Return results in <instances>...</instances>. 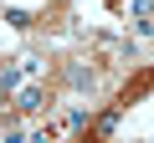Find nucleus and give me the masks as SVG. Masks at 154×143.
<instances>
[{
  "mask_svg": "<svg viewBox=\"0 0 154 143\" xmlns=\"http://www.w3.org/2000/svg\"><path fill=\"white\" fill-rule=\"evenodd\" d=\"M77 123H82V112H67L62 123H46L41 133H31V143H57V138H67V133H72Z\"/></svg>",
  "mask_w": 154,
  "mask_h": 143,
  "instance_id": "1",
  "label": "nucleus"
},
{
  "mask_svg": "<svg viewBox=\"0 0 154 143\" xmlns=\"http://www.w3.org/2000/svg\"><path fill=\"white\" fill-rule=\"evenodd\" d=\"M16 107H21V112H41V107H51V92H46V87H26V92L16 97Z\"/></svg>",
  "mask_w": 154,
  "mask_h": 143,
  "instance_id": "2",
  "label": "nucleus"
},
{
  "mask_svg": "<svg viewBox=\"0 0 154 143\" xmlns=\"http://www.w3.org/2000/svg\"><path fill=\"white\" fill-rule=\"evenodd\" d=\"M67 82H72V87H93V72H88V66H72Z\"/></svg>",
  "mask_w": 154,
  "mask_h": 143,
  "instance_id": "3",
  "label": "nucleus"
}]
</instances>
